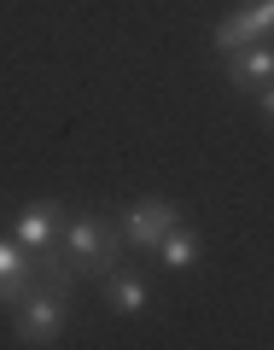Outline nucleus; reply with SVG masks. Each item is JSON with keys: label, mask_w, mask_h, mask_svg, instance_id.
I'll use <instances>...</instances> for the list:
<instances>
[{"label": "nucleus", "mask_w": 274, "mask_h": 350, "mask_svg": "<svg viewBox=\"0 0 274 350\" xmlns=\"http://www.w3.org/2000/svg\"><path fill=\"white\" fill-rule=\"evenodd\" d=\"M59 245L70 251L76 275L87 280H105L111 269H123V234H117V216H64L59 228Z\"/></svg>", "instance_id": "f257e3e1"}, {"label": "nucleus", "mask_w": 274, "mask_h": 350, "mask_svg": "<svg viewBox=\"0 0 274 350\" xmlns=\"http://www.w3.org/2000/svg\"><path fill=\"white\" fill-rule=\"evenodd\" d=\"M64 321H70V298L36 286V292L12 310V338H18V345H59V338H64Z\"/></svg>", "instance_id": "f03ea898"}, {"label": "nucleus", "mask_w": 274, "mask_h": 350, "mask_svg": "<svg viewBox=\"0 0 274 350\" xmlns=\"http://www.w3.org/2000/svg\"><path fill=\"white\" fill-rule=\"evenodd\" d=\"M175 222H181V216H175L169 199H135L128 211H117V234H123V245L140 251V257H152V251H158V239L169 234Z\"/></svg>", "instance_id": "7ed1b4c3"}, {"label": "nucleus", "mask_w": 274, "mask_h": 350, "mask_svg": "<svg viewBox=\"0 0 274 350\" xmlns=\"http://www.w3.org/2000/svg\"><path fill=\"white\" fill-rule=\"evenodd\" d=\"M274 36V0H245V6H234V12L216 24V53H234L245 47V41H269Z\"/></svg>", "instance_id": "20e7f679"}, {"label": "nucleus", "mask_w": 274, "mask_h": 350, "mask_svg": "<svg viewBox=\"0 0 274 350\" xmlns=\"http://www.w3.org/2000/svg\"><path fill=\"white\" fill-rule=\"evenodd\" d=\"M59 228H64V199H36V204L18 211L12 239L24 251H41V245H59Z\"/></svg>", "instance_id": "39448f33"}, {"label": "nucleus", "mask_w": 274, "mask_h": 350, "mask_svg": "<svg viewBox=\"0 0 274 350\" xmlns=\"http://www.w3.org/2000/svg\"><path fill=\"white\" fill-rule=\"evenodd\" d=\"M222 76L234 88H245V94H257V88L274 76V41H245V47L222 53Z\"/></svg>", "instance_id": "423d86ee"}, {"label": "nucleus", "mask_w": 274, "mask_h": 350, "mask_svg": "<svg viewBox=\"0 0 274 350\" xmlns=\"http://www.w3.org/2000/svg\"><path fill=\"white\" fill-rule=\"evenodd\" d=\"M100 292H105V310H117V315H152V280L146 275H135V269H111V275L100 280Z\"/></svg>", "instance_id": "0eeeda50"}, {"label": "nucleus", "mask_w": 274, "mask_h": 350, "mask_svg": "<svg viewBox=\"0 0 274 350\" xmlns=\"http://www.w3.org/2000/svg\"><path fill=\"white\" fill-rule=\"evenodd\" d=\"M152 257H158L163 269H175V275H181V269H193V262L204 257V245H199V228H187V222H175L169 234L158 239V251H152Z\"/></svg>", "instance_id": "6e6552de"}, {"label": "nucleus", "mask_w": 274, "mask_h": 350, "mask_svg": "<svg viewBox=\"0 0 274 350\" xmlns=\"http://www.w3.org/2000/svg\"><path fill=\"white\" fill-rule=\"evenodd\" d=\"M12 275H36V257L12 234H0V280H12Z\"/></svg>", "instance_id": "1a4fd4ad"}, {"label": "nucleus", "mask_w": 274, "mask_h": 350, "mask_svg": "<svg viewBox=\"0 0 274 350\" xmlns=\"http://www.w3.org/2000/svg\"><path fill=\"white\" fill-rule=\"evenodd\" d=\"M29 292H36V275H12V280H0V310H18Z\"/></svg>", "instance_id": "9d476101"}, {"label": "nucleus", "mask_w": 274, "mask_h": 350, "mask_svg": "<svg viewBox=\"0 0 274 350\" xmlns=\"http://www.w3.org/2000/svg\"><path fill=\"white\" fill-rule=\"evenodd\" d=\"M257 105H262V123H269V129H274V76H269V82H262V88H257Z\"/></svg>", "instance_id": "9b49d317"}]
</instances>
